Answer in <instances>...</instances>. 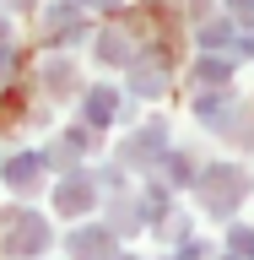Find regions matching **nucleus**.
<instances>
[{
  "mask_svg": "<svg viewBox=\"0 0 254 260\" xmlns=\"http://www.w3.org/2000/svg\"><path fill=\"white\" fill-rule=\"evenodd\" d=\"M233 11H238V16H254V0H233Z\"/></svg>",
  "mask_w": 254,
  "mask_h": 260,
  "instance_id": "f257e3e1",
  "label": "nucleus"
}]
</instances>
